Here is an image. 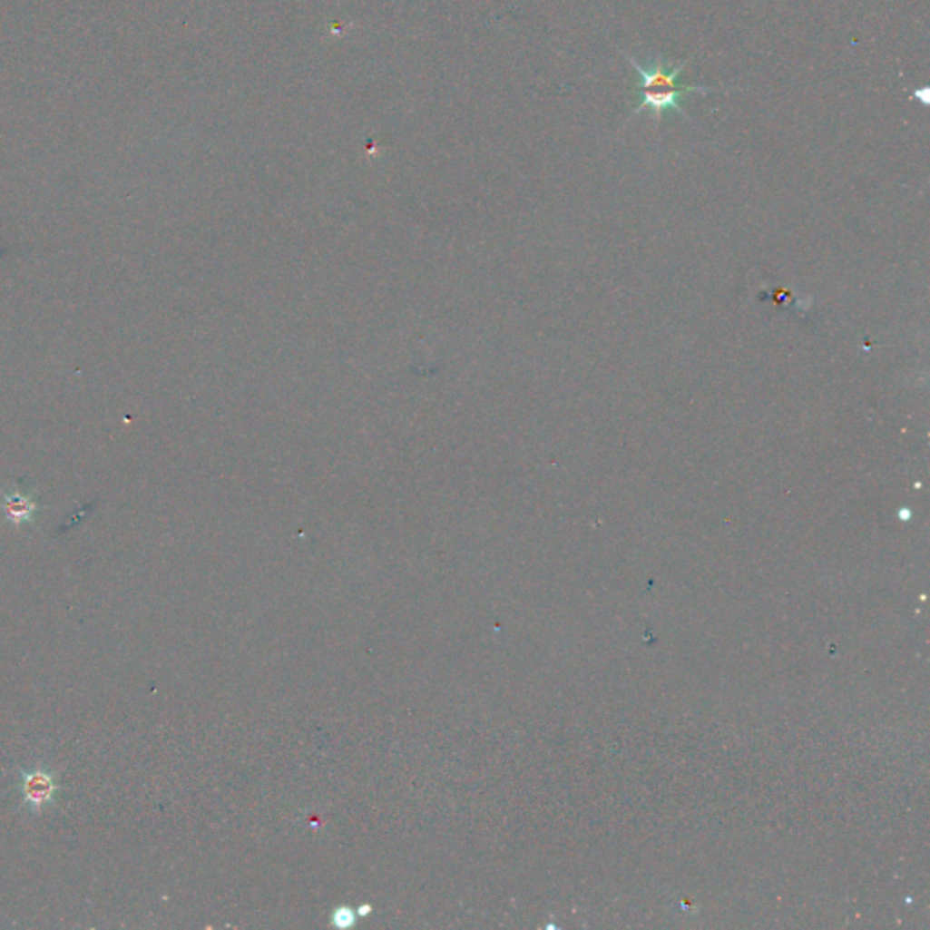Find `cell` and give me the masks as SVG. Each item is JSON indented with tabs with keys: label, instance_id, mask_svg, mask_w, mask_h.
Returning <instances> with one entry per match:
<instances>
[{
	"label": "cell",
	"instance_id": "1",
	"mask_svg": "<svg viewBox=\"0 0 930 930\" xmlns=\"http://www.w3.org/2000/svg\"><path fill=\"white\" fill-rule=\"evenodd\" d=\"M625 59L632 64V68L636 72V77H638V86L636 88L638 90L641 88L643 92H671V90H676L678 86L674 84V81H676V77L685 68V63H681L676 68H672L669 63H665L661 59H654L647 66L640 64L631 55H625Z\"/></svg>",
	"mask_w": 930,
	"mask_h": 930
},
{
	"label": "cell",
	"instance_id": "2",
	"mask_svg": "<svg viewBox=\"0 0 930 930\" xmlns=\"http://www.w3.org/2000/svg\"><path fill=\"white\" fill-rule=\"evenodd\" d=\"M689 93H709V90H705L701 86H678L676 90H671V92H641V101L638 103L636 110L632 112V117L638 115L643 110H649L651 115L656 119V124H658L661 115H663V112L672 110L680 117L689 121L687 112L683 110V106L680 103Z\"/></svg>",
	"mask_w": 930,
	"mask_h": 930
},
{
	"label": "cell",
	"instance_id": "3",
	"mask_svg": "<svg viewBox=\"0 0 930 930\" xmlns=\"http://www.w3.org/2000/svg\"><path fill=\"white\" fill-rule=\"evenodd\" d=\"M0 505H3L5 518L14 525H24L34 522L39 504L34 494L23 493L17 487H10L0 493Z\"/></svg>",
	"mask_w": 930,
	"mask_h": 930
},
{
	"label": "cell",
	"instance_id": "4",
	"mask_svg": "<svg viewBox=\"0 0 930 930\" xmlns=\"http://www.w3.org/2000/svg\"><path fill=\"white\" fill-rule=\"evenodd\" d=\"M24 799L30 807L39 808L52 801L55 794V781L54 778L44 770H32L24 774Z\"/></svg>",
	"mask_w": 930,
	"mask_h": 930
}]
</instances>
